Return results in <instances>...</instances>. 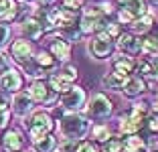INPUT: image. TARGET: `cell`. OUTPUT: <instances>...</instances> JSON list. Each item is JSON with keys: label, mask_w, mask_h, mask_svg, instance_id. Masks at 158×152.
<instances>
[{"label": "cell", "mask_w": 158, "mask_h": 152, "mask_svg": "<svg viewBox=\"0 0 158 152\" xmlns=\"http://www.w3.org/2000/svg\"><path fill=\"white\" fill-rule=\"evenodd\" d=\"M142 55L146 57H158V35H146L144 39H142Z\"/></svg>", "instance_id": "4316f807"}, {"label": "cell", "mask_w": 158, "mask_h": 152, "mask_svg": "<svg viewBox=\"0 0 158 152\" xmlns=\"http://www.w3.org/2000/svg\"><path fill=\"white\" fill-rule=\"evenodd\" d=\"M87 99H89V95H87V91H85V87L75 83V85H71L65 93L59 95L57 106L65 112V114L67 112H81V110H85V106H87Z\"/></svg>", "instance_id": "277c9868"}, {"label": "cell", "mask_w": 158, "mask_h": 152, "mask_svg": "<svg viewBox=\"0 0 158 152\" xmlns=\"http://www.w3.org/2000/svg\"><path fill=\"white\" fill-rule=\"evenodd\" d=\"M19 0H0V20L2 23H14L19 16Z\"/></svg>", "instance_id": "d6986e66"}, {"label": "cell", "mask_w": 158, "mask_h": 152, "mask_svg": "<svg viewBox=\"0 0 158 152\" xmlns=\"http://www.w3.org/2000/svg\"><path fill=\"white\" fill-rule=\"evenodd\" d=\"M23 126L27 130L31 142H37V140L53 134V130H55V118L47 110H35L23 120Z\"/></svg>", "instance_id": "7a4b0ae2"}, {"label": "cell", "mask_w": 158, "mask_h": 152, "mask_svg": "<svg viewBox=\"0 0 158 152\" xmlns=\"http://www.w3.org/2000/svg\"><path fill=\"white\" fill-rule=\"evenodd\" d=\"M124 142V150H132V152H146V138L134 134V136H124L122 138Z\"/></svg>", "instance_id": "cb8c5ba5"}, {"label": "cell", "mask_w": 158, "mask_h": 152, "mask_svg": "<svg viewBox=\"0 0 158 152\" xmlns=\"http://www.w3.org/2000/svg\"><path fill=\"white\" fill-rule=\"evenodd\" d=\"M142 130H146V132L150 134V136H156L158 134V114H148L146 116V120H144V128Z\"/></svg>", "instance_id": "f546056e"}, {"label": "cell", "mask_w": 158, "mask_h": 152, "mask_svg": "<svg viewBox=\"0 0 158 152\" xmlns=\"http://www.w3.org/2000/svg\"><path fill=\"white\" fill-rule=\"evenodd\" d=\"M27 93L28 97L35 101V106H51V103H57L59 95L49 87L47 81H31L27 87Z\"/></svg>", "instance_id": "52a82bcc"}, {"label": "cell", "mask_w": 158, "mask_h": 152, "mask_svg": "<svg viewBox=\"0 0 158 152\" xmlns=\"http://www.w3.org/2000/svg\"><path fill=\"white\" fill-rule=\"evenodd\" d=\"M102 152H124V142L120 136H112L106 144H102Z\"/></svg>", "instance_id": "f1b7e54d"}, {"label": "cell", "mask_w": 158, "mask_h": 152, "mask_svg": "<svg viewBox=\"0 0 158 152\" xmlns=\"http://www.w3.org/2000/svg\"><path fill=\"white\" fill-rule=\"evenodd\" d=\"M136 57H130V55H124V53H118V55L112 57V69L118 71V73L126 75V77H130L132 73H136Z\"/></svg>", "instance_id": "2e32d148"}, {"label": "cell", "mask_w": 158, "mask_h": 152, "mask_svg": "<svg viewBox=\"0 0 158 152\" xmlns=\"http://www.w3.org/2000/svg\"><path fill=\"white\" fill-rule=\"evenodd\" d=\"M24 87V75L16 67H8L4 73H0V91L4 93H20Z\"/></svg>", "instance_id": "9c48e42d"}, {"label": "cell", "mask_w": 158, "mask_h": 152, "mask_svg": "<svg viewBox=\"0 0 158 152\" xmlns=\"http://www.w3.org/2000/svg\"><path fill=\"white\" fill-rule=\"evenodd\" d=\"M57 146H59V142H57V138L53 136V134H49V136H45V138L37 140V142H31L33 152H55Z\"/></svg>", "instance_id": "603a6c76"}, {"label": "cell", "mask_w": 158, "mask_h": 152, "mask_svg": "<svg viewBox=\"0 0 158 152\" xmlns=\"http://www.w3.org/2000/svg\"><path fill=\"white\" fill-rule=\"evenodd\" d=\"M10 116H12V112H10V110H6V112H0V130H8Z\"/></svg>", "instance_id": "e575fe53"}, {"label": "cell", "mask_w": 158, "mask_h": 152, "mask_svg": "<svg viewBox=\"0 0 158 152\" xmlns=\"http://www.w3.org/2000/svg\"><path fill=\"white\" fill-rule=\"evenodd\" d=\"M35 101L28 97L27 91H20V93H14L12 97H10V112H12L14 116H19V118H27L31 112H35Z\"/></svg>", "instance_id": "5bb4252c"}, {"label": "cell", "mask_w": 158, "mask_h": 152, "mask_svg": "<svg viewBox=\"0 0 158 152\" xmlns=\"http://www.w3.org/2000/svg\"><path fill=\"white\" fill-rule=\"evenodd\" d=\"M148 14L146 0H118L116 8V20L120 24H132L136 19Z\"/></svg>", "instance_id": "5b68a950"}, {"label": "cell", "mask_w": 158, "mask_h": 152, "mask_svg": "<svg viewBox=\"0 0 158 152\" xmlns=\"http://www.w3.org/2000/svg\"><path fill=\"white\" fill-rule=\"evenodd\" d=\"M154 23H156V20H154V16L148 12V14H144V16L136 19L134 23L130 24V28H132V32H134V35H144V37H146V35H150Z\"/></svg>", "instance_id": "44dd1931"}, {"label": "cell", "mask_w": 158, "mask_h": 152, "mask_svg": "<svg viewBox=\"0 0 158 152\" xmlns=\"http://www.w3.org/2000/svg\"><path fill=\"white\" fill-rule=\"evenodd\" d=\"M47 51H49L57 59V63H61V65L69 63V59H71V43L65 41V39H61V37H57V35H51V37H49Z\"/></svg>", "instance_id": "8fae6325"}, {"label": "cell", "mask_w": 158, "mask_h": 152, "mask_svg": "<svg viewBox=\"0 0 158 152\" xmlns=\"http://www.w3.org/2000/svg\"><path fill=\"white\" fill-rule=\"evenodd\" d=\"M6 110H10V99L6 97L4 91H0V112H6Z\"/></svg>", "instance_id": "d590c367"}, {"label": "cell", "mask_w": 158, "mask_h": 152, "mask_svg": "<svg viewBox=\"0 0 158 152\" xmlns=\"http://www.w3.org/2000/svg\"><path fill=\"white\" fill-rule=\"evenodd\" d=\"M20 32H23V39H27V41H31V43L41 41V39L47 35L45 28H43V24L39 23V19H35V16L27 19L23 24H20Z\"/></svg>", "instance_id": "9a60e30c"}, {"label": "cell", "mask_w": 158, "mask_h": 152, "mask_svg": "<svg viewBox=\"0 0 158 152\" xmlns=\"http://www.w3.org/2000/svg\"><path fill=\"white\" fill-rule=\"evenodd\" d=\"M148 81H158V57H152V59H150V77H148Z\"/></svg>", "instance_id": "836d02e7"}, {"label": "cell", "mask_w": 158, "mask_h": 152, "mask_svg": "<svg viewBox=\"0 0 158 152\" xmlns=\"http://www.w3.org/2000/svg\"><path fill=\"white\" fill-rule=\"evenodd\" d=\"M59 134L61 140H73V142H81L89 134L91 124H89V118L81 112H67L59 118Z\"/></svg>", "instance_id": "6da1fadb"}, {"label": "cell", "mask_w": 158, "mask_h": 152, "mask_svg": "<svg viewBox=\"0 0 158 152\" xmlns=\"http://www.w3.org/2000/svg\"><path fill=\"white\" fill-rule=\"evenodd\" d=\"M57 75H59L61 79L65 83H69V85H75V81L79 79V69L75 67V65H71V63H65V65H61L59 69L55 71Z\"/></svg>", "instance_id": "d4e9b609"}, {"label": "cell", "mask_w": 158, "mask_h": 152, "mask_svg": "<svg viewBox=\"0 0 158 152\" xmlns=\"http://www.w3.org/2000/svg\"><path fill=\"white\" fill-rule=\"evenodd\" d=\"M8 53H10V57H12V61L14 63H19V65H24V63H28V61H33V57H35V45L31 41H27V39H14L12 43L8 45Z\"/></svg>", "instance_id": "30bf717a"}, {"label": "cell", "mask_w": 158, "mask_h": 152, "mask_svg": "<svg viewBox=\"0 0 158 152\" xmlns=\"http://www.w3.org/2000/svg\"><path fill=\"white\" fill-rule=\"evenodd\" d=\"M146 89H148V81H146V79L138 77V75H130L128 81H126V85H124V89H122V93H124V97H128V99H136V97H140Z\"/></svg>", "instance_id": "e0dca14e"}, {"label": "cell", "mask_w": 158, "mask_h": 152, "mask_svg": "<svg viewBox=\"0 0 158 152\" xmlns=\"http://www.w3.org/2000/svg\"><path fill=\"white\" fill-rule=\"evenodd\" d=\"M116 49L124 55L136 57L142 53V39L134 32H122L120 37L116 39Z\"/></svg>", "instance_id": "4fadbf2b"}, {"label": "cell", "mask_w": 158, "mask_h": 152, "mask_svg": "<svg viewBox=\"0 0 158 152\" xmlns=\"http://www.w3.org/2000/svg\"><path fill=\"white\" fill-rule=\"evenodd\" d=\"M47 83H49V87H51L53 91L57 93V95H61V93H65L67 89L71 87L69 83H65L63 79L59 77V75H57V73H51V75H49V79H47Z\"/></svg>", "instance_id": "83f0119b"}, {"label": "cell", "mask_w": 158, "mask_h": 152, "mask_svg": "<svg viewBox=\"0 0 158 152\" xmlns=\"http://www.w3.org/2000/svg\"><path fill=\"white\" fill-rule=\"evenodd\" d=\"M75 152H102V148L93 142V140H81L77 144V150Z\"/></svg>", "instance_id": "1f68e13d"}, {"label": "cell", "mask_w": 158, "mask_h": 152, "mask_svg": "<svg viewBox=\"0 0 158 152\" xmlns=\"http://www.w3.org/2000/svg\"><path fill=\"white\" fill-rule=\"evenodd\" d=\"M10 35H12V28H10V24L0 20V49H4V47L10 43Z\"/></svg>", "instance_id": "4dcf8cb0"}, {"label": "cell", "mask_w": 158, "mask_h": 152, "mask_svg": "<svg viewBox=\"0 0 158 152\" xmlns=\"http://www.w3.org/2000/svg\"><path fill=\"white\" fill-rule=\"evenodd\" d=\"M114 51H116V39L107 37L106 32H98L89 37L87 41V55L93 61H106L110 57H114Z\"/></svg>", "instance_id": "3957f363"}, {"label": "cell", "mask_w": 158, "mask_h": 152, "mask_svg": "<svg viewBox=\"0 0 158 152\" xmlns=\"http://www.w3.org/2000/svg\"><path fill=\"white\" fill-rule=\"evenodd\" d=\"M77 144L79 142H73V140H61L59 152H75L77 150Z\"/></svg>", "instance_id": "d6a6232c"}, {"label": "cell", "mask_w": 158, "mask_h": 152, "mask_svg": "<svg viewBox=\"0 0 158 152\" xmlns=\"http://www.w3.org/2000/svg\"><path fill=\"white\" fill-rule=\"evenodd\" d=\"M148 2H150L152 6H158V0H148Z\"/></svg>", "instance_id": "74e56055"}, {"label": "cell", "mask_w": 158, "mask_h": 152, "mask_svg": "<svg viewBox=\"0 0 158 152\" xmlns=\"http://www.w3.org/2000/svg\"><path fill=\"white\" fill-rule=\"evenodd\" d=\"M103 10L99 8V4H93V6H85L79 14V31L81 35H87V37H93L95 35V28H98V23L102 20Z\"/></svg>", "instance_id": "ba28073f"}, {"label": "cell", "mask_w": 158, "mask_h": 152, "mask_svg": "<svg viewBox=\"0 0 158 152\" xmlns=\"http://www.w3.org/2000/svg\"><path fill=\"white\" fill-rule=\"evenodd\" d=\"M85 114H87L89 120H106V118H110L114 114V103L106 93L98 91L87 99Z\"/></svg>", "instance_id": "8992f818"}, {"label": "cell", "mask_w": 158, "mask_h": 152, "mask_svg": "<svg viewBox=\"0 0 158 152\" xmlns=\"http://www.w3.org/2000/svg\"><path fill=\"white\" fill-rule=\"evenodd\" d=\"M23 69H24V73H27V77L31 79V81H47L49 79V71H45L41 67V65H37L35 61H28V63H24L23 65Z\"/></svg>", "instance_id": "7402d4cb"}, {"label": "cell", "mask_w": 158, "mask_h": 152, "mask_svg": "<svg viewBox=\"0 0 158 152\" xmlns=\"http://www.w3.org/2000/svg\"><path fill=\"white\" fill-rule=\"evenodd\" d=\"M24 144H27V140H24L23 132L16 128L4 130L0 136V150L2 152H23Z\"/></svg>", "instance_id": "7c38bea8"}, {"label": "cell", "mask_w": 158, "mask_h": 152, "mask_svg": "<svg viewBox=\"0 0 158 152\" xmlns=\"http://www.w3.org/2000/svg\"><path fill=\"white\" fill-rule=\"evenodd\" d=\"M31 152H33V150H31Z\"/></svg>", "instance_id": "ab89813d"}, {"label": "cell", "mask_w": 158, "mask_h": 152, "mask_svg": "<svg viewBox=\"0 0 158 152\" xmlns=\"http://www.w3.org/2000/svg\"><path fill=\"white\" fill-rule=\"evenodd\" d=\"M124 152H132V150H124Z\"/></svg>", "instance_id": "f35d334b"}, {"label": "cell", "mask_w": 158, "mask_h": 152, "mask_svg": "<svg viewBox=\"0 0 158 152\" xmlns=\"http://www.w3.org/2000/svg\"><path fill=\"white\" fill-rule=\"evenodd\" d=\"M89 132H91V138H93V142H95V144H106L107 140L114 136L107 124H95V126H91Z\"/></svg>", "instance_id": "484cf974"}, {"label": "cell", "mask_w": 158, "mask_h": 152, "mask_svg": "<svg viewBox=\"0 0 158 152\" xmlns=\"http://www.w3.org/2000/svg\"><path fill=\"white\" fill-rule=\"evenodd\" d=\"M57 0H35V4L39 6V8H51V6H55Z\"/></svg>", "instance_id": "8d00e7d4"}, {"label": "cell", "mask_w": 158, "mask_h": 152, "mask_svg": "<svg viewBox=\"0 0 158 152\" xmlns=\"http://www.w3.org/2000/svg\"><path fill=\"white\" fill-rule=\"evenodd\" d=\"M126 81H128V77L122 73H118V71L110 69L106 75L102 77V85L103 89H110V91H122L126 85Z\"/></svg>", "instance_id": "ac0fdd59"}, {"label": "cell", "mask_w": 158, "mask_h": 152, "mask_svg": "<svg viewBox=\"0 0 158 152\" xmlns=\"http://www.w3.org/2000/svg\"><path fill=\"white\" fill-rule=\"evenodd\" d=\"M33 61H35L37 65H41L45 71H57V69H59V63H57V59H55V57H53L47 49L37 51V53H35V57H33Z\"/></svg>", "instance_id": "ffe728a7"}]
</instances>
